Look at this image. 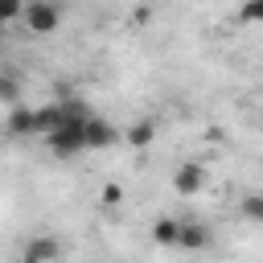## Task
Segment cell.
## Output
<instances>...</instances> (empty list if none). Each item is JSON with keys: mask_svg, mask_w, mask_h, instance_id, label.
<instances>
[{"mask_svg": "<svg viewBox=\"0 0 263 263\" xmlns=\"http://www.w3.org/2000/svg\"><path fill=\"white\" fill-rule=\"evenodd\" d=\"M152 136H156V123H152V119H144V123H136V127H127V140H132L136 148H144V144H152Z\"/></svg>", "mask_w": 263, "mask_h": 263, "instance_id": "cell-8", "label": "cell"}, {"mask_svg": "<svg viewBox=\"0 0 263 263\" xmlns=\"http://www.w3.org/2000/svg\"><path fill=\"white\" fill-rule=\"evenodd\" d=\"M242 210H247V218H263V201H259L255 193H251V197L242 201Z\"/></svg>", "mask_w": 263, "mask_h": 263, "instance_id": "cell-11", "label": "cell"}, {"mask_svg": "<svg viewBox=\"0 0 263 263\" xmlns=\"http://www.w3.org/2000/svg\"><path fill=\"white\" fill-rule=\"evenodd\" d=\"M99 201H103V205H111V210H115V205H119V201H123V185H115V181H107V185H103V189H99Z\"/></svg>", "mask_w": 263, "mask_h": 263, "instance_id": "cell-9", "label": "cell"}, {"mask_svg": "<svg viewBox=\"0 0 263 263\" xmlns=\"http://www.w3.org/2000/svg\"><path fill=\"white\" fill-rule=\"evenodd\" d=\"M177 226H181L177 218H156L152 222V242L156 247H177Z\"/></svg>", "mask_w": 263, "mask_h": 263, "instance_id": "cell-7", "label": "cell"}, {"mask_svg": "<svg viewBox=\"0 0 263 263\" xmlns=\"http://www.w3.org/2000/svg\"><path fill=\"white\" fill-rule=\"evenodd\" d=\"M0 99H16V82L12 78H0Z\"/></svg>", "mask_w": 263, "mask_h": 263, "instance_id": "cell-13", "label": "cell"}, {"mask_svg": "<svg viewBox=\"0 0 263 263\" xmlns=\"http://www.w3.org/2000/svg\"><path fill=\"white\" fill-rule=\"evenodd\" d=\"M115 140V127L107 119H86L82 123V148H107Z\"/></svg>", "mask_w": 263, "mask_h": 263, "instance_id": "cell-4", "label": "cell"}, {"mask_svg": "<svg viewBox=\"0 0 263 263\" xmlns=\"http://www.w3.org/2000/svg\"><path fill=\"white\" fill-rule=\"evenodd\" d=\"M21 263H33V259H21Z\"/></svg>", "mask_w": 263, "mask_h": 263, "instance_id": "cell-14", "label": "cell"}, {"mask_svg": "<svg viewBox=\"0 0 263 263\" xmlns=\"http://www.w3.org/2000/svg\"><path fill=\"white\" fill-rule=\"evenodd\" d=\"M21 16H25V25L33 29V33H53L58 29V21H62V8L53 4V0H29L25 8H21Z\"/></svg>", "mask_w": 263, "mask_h": 263, "instance_id": "cell-2", "label": "cell"}, {"mask_svg": "<svg viewBox=\"0 0 263 263\" xmlns=\"http://www.w3.org/2000/svg\"><path fill=\"white\" fill-rule=\"evenodd\" d=\"M210 242V230L201 226V222H181L177 226V247H185V251H201Z\"/></svg>", "mask_w": 263, "mask_h": 263, "instance_id": "cell-5", "label": "cell"}, {"mask_svg": "<svg viewBox=\"0 0 263 263\" xmlns=\"http://www.w3.org/2000/svg\"><path fill=\"white\" fill-rule=\"evenodd\" d=\"M58 251H62V247H58L49 234H37V238L29 242V251H25V259H33V263H53Z\"/></svg>", "mask_w": 263, "mask_h": 263, "instance_id": "cell-6", "label": "cell"}, {"mask_svg": "<svg viewBox=\"0 0 263 263\" xmlns=\"http://www.w3.org/2000/svg\"><path fill=\"white\" fill-rule=\"evenodd\" d=\"M173 185H177V193H197L201 185H205V168L197 164V160H185V164H177V173H173Z\"/></svg>", "mask_w": 263, "mask_h": 263, "instance_id": "cell-3", "label": "cell"}, {"mask_svg": "<svg viewBox=\"0 0 263 263\" xmlns=\"http://www.w3.org/2000/svg\"><path fill=\"white\" fill-rule=\"evenodd\" d=\"M21 8H25V0H0V25H8L12 16H21Z\"/></svg>", "mask_w": 263, "mask_h": 263, "instance_id": "cell-10", "label": "cell"}, {"mask_svg": "<svg viewBox=\"0 0 263 263\" xmlns=\"http://www.w3.org/2000/svg\"><path fill=\"white\" fill-rule=\"evenodd\" d=\"M259 12H263V0H247L242 16H247V21H259Z\"/></svg>", "mask_w": 263, "mask_h": 263, "instance_id": "cell-12", "label": "cell"}, {"mask_svg": "<svg viewBox=\"0 0 263 263\" xmlns=\"http://www.w3.org/2000/svg\"><path fill=\"white\" fill-rule=\"evenodd\" d=\"M82 123H86V115H62L49 132H45V144H49V152L53 156H74V152H82Z\"/></svg>", "mask_w": 263, "mask_h": 263, "instance_id": "cell-1", "label": "cell"}]
</instances>
